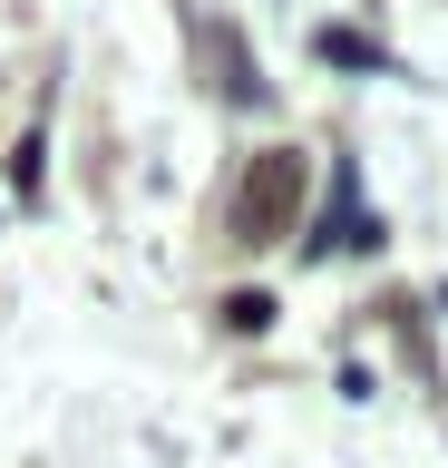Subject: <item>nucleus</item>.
<instances>
[{
	"label": "nucleus",
	"instance_id": "f257e3e1",
	"mask_svg": "<svg viewBox=\"0 0 448 468\" xmlns=\"http://www.w3.org/2000/svg\"><path fill=\"white\" fill-rule=\"evenodd\" d=\"M293 186H302L293 156H264V166H254V186H244V244H264V234L293 215Z\"/></svg>",
	"mask_w": 448,
	"mask_h": 468
},
{
	"label": "nucleus",
	"instance_id": "f03ea898",
	"mask_svg": "<svg viewBox=\"0 0 448 468\" xmlns=\"http://www.w3.org/2000/svg\"><path fill=\"white\" fill-rule=\"evenodd\" d=\"M312 49H322V58H341V69H390V49H380V39H360V29H322Z\"/></svg>",
	"mask_w": 448,
	"mask_h": 468
},
{
	"label": "nucleus",
	"instance_id": "7ed1b4c3",
	"mask_svg": "<svg viewBox=\"0 0 448 468\" xmlns=\"http://www.w3.org/2000/svg\"><path fill=\"white\" fill-rule=\"evenodd\" d=\"M224 322H234V332H264L273 303H264V292H234V303H224Z\"/></svg>",
	"mask_w": 448,
	"mask_h": 468
}]
</instances>
